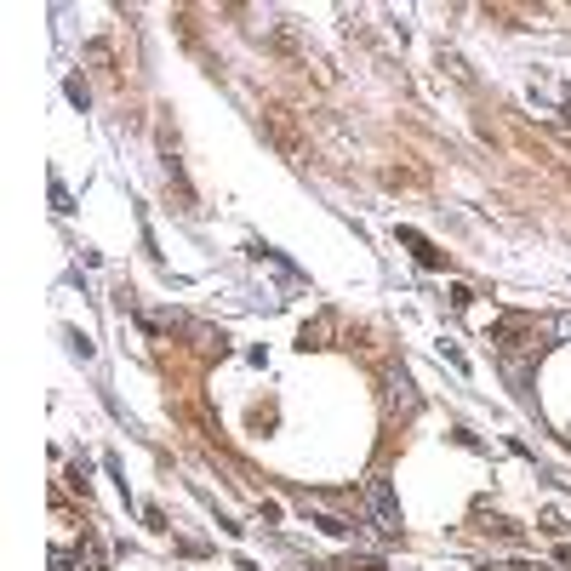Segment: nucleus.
<instances>
[{"label": "nucleus", "mask_w": 571, "mask_h": 571, "mask_svg": "<svg viewBox=\"0 0 571 571\" xmlns=\"http://www.w3.org/2000/svg\"><path fill=\"white\" fill-rule=\"evenodd\" d=\"M309 520H315L320 532H332V537H349V532H355V526H343L337 514H320V509H309Z\"/></svg>", "instance_id": "nucleus-4"}, {"label": "nucleus", "mask_w": 571, "mask_h": 571, "mask_svg": "<svg viewBox=\"0 0 571 571\" xmlns=\"http://www.w3.org/2000/svg\"><path fill=\"white\" fill-rule=\"evenodd\" d=\"M400 240H406V246H412V252H417V263H429V269H440V252H434L429 240L417 235V229H400Z\"/></svg>", "instance_id": "nucleus-2"}, {"label": "nucleus", "mask_w": 571, "mask_h": 571, "mask_svg": "<svg viewBox=\"0 0 571 571\" xmlns=\"http://www.w3.org/2000/svg\"><path fill=\"white\" fill-rule=\"evenodd\" d=\"M366 503L377 514V532H400V503H394L389 480H366Z\"/></svg>", "instance_id": "nucleus-1"}, {"label": "nucleus", "mask_w": 571, "mask_h": 571, "mask_svg": "<svg viewBox=\"0 0 571 571\" xmlns=\"http://www.w3.org/2000/svg\"><path fill=\"white\" fill-rule=\"evenodd\" d=\"M389 383H394V400H400V406L412 412V406H417V394H412V377H406V372H389Z\"/></svg>", "instance_id": "nucleus-3"}]
</instances>
